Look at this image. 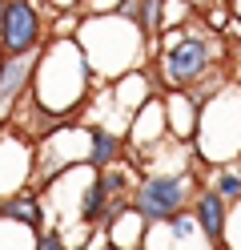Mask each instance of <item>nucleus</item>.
Instances as JSON below:
<instances>
[{"instance_id": "f257e3e1", "label": "nucleus", "mask_w": 241, "mask_h": 250, "mask_svg": "<svg viewBox=\"0 0 241 250\" xmlns=\"http://www.w3.org/2000/svg\"><path fill=\"white\" fill-rule=\"evenodd\" d=\"M40 44V12L32 0H8L0 21V49L4 57H24Z\"/></svg>"}, {"instance_id": "f03ea898", "label": "nucleus", "mask_w": 241, "mask_h": 250, "mask_svg": "<svg viewBox=\"0 0 241 250\" xmlns=\"http://www.w3.org/2000/svg\"><path fill=\"white\" fill-rule=\"evenodd\" d=\"M185 198H189L185 178H149L137 190L133 206H137V214L145 218V222H173V218L181 214Z\"/></svg>"}, {"instance_id": "7ed1b4c3", "label": "nucleus", "mask_w": 241, "mask_h": 250, "mask_svg": "<svg viewBox=\"0 0 241 250\" xmlns=\"http://www.w3.org/2000/svg\"><path fill=\"white\" fill-rule=\"evenodd\" d=\"M205 69H209V44L201 37L177 41L165 53V61H161V73H165V81H173V85H193Z\"/></svg>"}, {"instance_id": "20e7f679", "label": "nucleus", "mask_w": 241, "mask_h": 250, "mask_svg": "<svg viewBox=\"0 0 241 250\" xmlns=\"http://www.w3.org/2000/svg\"><path fill=\"white\" fill-rule=\"evenodd\" d=\"M193 218H197V230L209 242H221L225 238V222H229V206L221 202L217 190H201L197 194V214Z\"/></svg>"}, {"instance_id": "39448f33", "label": "nucleus", "mask_w": 241, "mask_h": 250, "mask_svg": "<svg viewBox=\"0 0 241 250\" xmlns=\"http://www.w3.org/2000/svg\"><path fill=\"white\" fill-rule=\"evenodd\" d=\"M28 73H32V57H8L4 65H0V109H8L20 97Z\"/></svg>"}, {"instance_id": "423d86ee", "label": "nucleus", "mask_w": 241, "mask_h": 250, "mask_svg": "<svg viewBox=\"0 0 241 250\" xmlns=\"http://www.w3.org/2000/svg\"><path fill=\"white\" fill-rule=\"evenodd\" d=\"M121 190V178L117 174H109V178H96L89 186V194H85V222H96V218H105V202Z\"/></svg>"}, {"instance_id": "0eeeda50", "label": "nucleus", "mask_w": 241, "mask_h": 250, "mask_svg": "<svg viewBox=\"0 0 241 250\" xmlns=\"http://www.w3.org/2000/svg\"><path fill=\"white\" fill-rule=\"evenodd\" d=\"M0 218H12V222H24V226H40V206L32 198H8L0 206Z\"/></svg>"}, {"instance_id": "6e6552de", "label": "nucleus", "mask_w": 241, "mask_h": 250, "mask_svg": "<svg viewBox=\"0 0 241 250\" xmlns=\"http://www.w3.org/2000/svg\"><path fill=\"white\" fill-rule=\"evenodd\" d=\"M117 153H121V142H117V137L105 133V129H93V153H89L93 166H109Z\"/></svg>"}, {"instance_id": "1a4fd4ad", "label": "nucleus", "mask_w": 241, "mask_h": 250, "mask_svg": "<svg viewBox=\"0 0 241 250\" xmlns=\"http://www.w3.org/2000/svg\"><path fill=\"white\" fill-rule=\"evenodd\" d=\"M213 190L221 194L225 206H237V202H241V174H237V169H221L217 182H213Z\"/></svg>"}, {"instance_id": "9d476101", "label": "nucleus", "mask_w": 241, "mask_h": 250, "mask_svg": "<svg viewBox=\"0 0 241 250\" xmlns=\"http://www.w3.org/2000/svg\"><path fill=\"white\" fill-rule=\"evenodd\" d=\"M137 24L145 33H153L161 24V0H137Z\"/></svg>"}, {"instance_id": "9b49d317", "label": "nucleus", "mask_w": 241, "mask_h": 250, "mask_svg": "<svg viewBox=\"0 0 241 250\" xmlns=\"http://www.w3.org/2000/svg\"><path fill=\"white\" fill-rule=\"evenodd\" d=\"M193 230H197V218H181V214L173 218V238H189Z\"/></svg>"}, {"instance_id": "f8f14e48", "label": "nucleus", "mask_w": 241, "mask_h": 250, "mask_svg": "<svg viewBox=\"0 0 241 250\" xmlns=\"http://www.w3.org/2000/svg\"><path fill=\"white\" fill-rule=\"evenodd\" d=\"M37 250H64V242H60V234H56V230H48V234H40Z\"/></svg>"}, {"instance_id": "ddd939ff", "label": "nucleus", "mask_w": 241, "mask_h": 250, "mask_svg": "<svg viewBox=\"0 0 241 250\" xmlns=\"http://www.w3.org/2000/svg\"><path fill=\"white\" fill-rule=\"evenodd\" d=\"M4 4H8V0H0V21H4Z\"/></svg>"}, {"instance_id": "4468645a", "label": "nucleus", "mask_w": 241, "mask_h": 250, "mask_svg": "<svg viewBox=\"0 0 241 250\" xmlns=\"http://www.w3.org/2000/svg\"><path fill=\"white\" fill-rule=\"evenodd\" d=\"M197 4H205V0H197Z\"/></svg>"}]
</instances>
